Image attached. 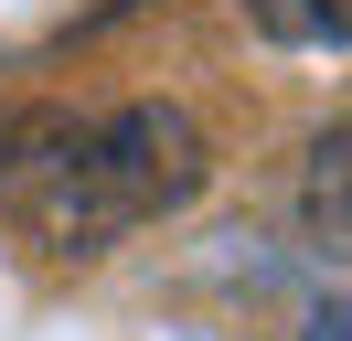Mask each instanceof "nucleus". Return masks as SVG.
Here are the masks:
<instances>
[{"instance_id": "1", "label": "nucleus", "mask_w": 352, "mask_h": 341, "mask_svg": "<svg viewBox=\"0 0 352 341\" xmlns=\"http://www.w3.org/2000/svg\"><path fill=\"white\" fill-rule=\"evenodd\" d=\"M214 170L203 128L160 96L129 107H43L0 139V213L43 256H107L139 224L182 213Z\"/></svg>"}, {"instance_id": "2", "label": "nucleus", "mask_w": 352, "mask_h": 341, "mask_svg": "<svg viewBox=\"0 0 352 341\" xmlns=\"http://www.w3.org/2000/svg\"><path fill=\"white\" fill-rule=\"evenodd\" d=\"M299 224H309V245L352 256V118L309 139V160H299Z\"/></svg>"}, {"instance_id": "3", "label": "nucleus", "mask_w": 352, "mask_h": 341, "mask_svg": "<svg viewBox=\"0 0 352 341\" xmlns=\"http://www.w3.org/2000/svg\"><path fill=\"white\" fill-rule=\"evenodd\" d=\"M256 11L267 43H288V54H342L352 43V0H245Z\"/></svg>"}, {"instance_id": "4", "label": "nucleus", "mask_w": 352, "mask_h": 341, "mask_svg": "<svg viewBox=\"0 0 352 341\" xmlns=\"http://www.w3.org/2000/svg\"><path fill=\"white\" fill-rule=\"evenodd\" d=\"M309 341H352V309H320V320H309Z\"/></svg>"}]
</instances>
